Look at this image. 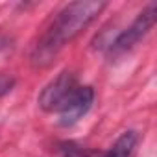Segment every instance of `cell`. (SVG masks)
Instances as JSON below:
<instances>
[{
	"label": "cell",
	"instance_id": "cell-1",
	"mask_svg": "<svg viewBox=\"0 0 157 157\" xmlns=\"http://www.w3.org/2000/svg\"><path fill=\"white\" fill-rule=\"evenodd\" d=\"M107 8L105 2H72L59 10L32 50V63L35 67H48L54 57L72 43L83 30H87L98 15Z\"/></svg>",
	"mask_w": 157,
	"mask_h": 157
},
{
	"label": "cell",
	"instance_id": "cell-2",
	"mask_svg": "<svg viewBox=\"0 0 157 157\" xmlns=\"http://www.w3.org/2000/svg\"><path fill=\"white\" fill-rule=\"evenodd\" d=\"M155 15H157L155 4H148V8L142 10L128 28H124L122 32H118V33L104 46L107 57H120V56L131 52V50L150 33V30L153 28V24H155Z\"/></svg>",
	"mask_w": 157,
	"mask_h": 157
},
{
	"label": "cell",
	"instance_id": "cell-3",
	"mask_svg": "<svg viewBox=\"0 0 157 157\" xmlns=\"http://www.w3.org/2000/svg\"><path fill=\"white\" fill-rule=\"evenodd\" d=\"M78 87H80V82H78L76 74H72L70 70H63L43 87L37 104L43 111L57 115L59 109L67 104V100L74 94Z\"/></svg>",
	"mask_w": 157,
	"mask_h": 157
},
{
	"label": "cell",
	"instance_id": "cell-4",
	"mask_svg": "<svg viewBox=\"0 0 157 157\" xmlns=\"http://www.w3.org/2000/svg\"><path fill=\"white\" fill-rule=\"evenodd\" d=\"M93 104H94V89L91 85H80L74 91V94L67 100V104L59 109L57 122L65 128L74 126L89 113Z\"/></svg>",
	"mask_w": 157,
	"mask_h": 157
},
{
	"label": "cell",
	"instance_id": "cell-5",
	"mask_svg": "<svg viewBox=\"0 0 157 157\" xmlns=\"http://www.w3.org/2000/svg\"><path fill=\"white\" fill-rule=\"evenodd\" d=\"M137 146H139V133L128 129L105 151H98L96 157H135Z\"/></svg>",
	"mask_w": 157,
	"mask_h": 157
},
{
	"label": "cell",
	"instance_id": "cell-6",
	"mask_svg": "<svg viewBox=\"0 0 157 157\" xmlns=\"http://www.w3.org/2000/svg\"><path fill=\"white\" fill-rule=\"evenodd\" d=\"M57 153H59V157H96L98 155L96 150L85 148L74 140H65V142L57 144Z\"/></svg>",
	"mask_w": 157,
	"mask_h": 157
},
{
	"label": "cell",
	"instance_id": "cell-7",
	"mask_svg": "<svg viewBox=\"0 0 157 157\" xmlns=\"http://www.w3.org/2000/svg\"><path fill=\"white\" fill-rule=\"evenodd\" d=\"M13 87H15V78L8 74H0V98L10 94Z\"/></svg>",
	"mask_w": 157,
	"mask_h": 157
},
{
	"label": "cell",
	"instance_id": "cell-8",
	"mask_svg": "<svg viewBox=\"0 0 157 157\" xmlns=\"http://www.w3.org/2000/svg\"><path fill=\"white\" fill-rule=\"evenodd\" d=\"M8 48H11V39L6 35H0V52H4Z\"/></svg>",
	"mask_w": 157,
	"mask_h": 157
}]
</instances>
